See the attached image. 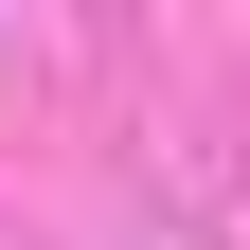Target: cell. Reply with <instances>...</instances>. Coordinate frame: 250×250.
I'll return each instance as SVG.
<instances>
[]
</instances>
